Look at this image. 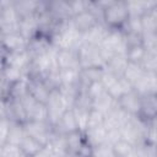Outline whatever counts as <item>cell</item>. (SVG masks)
<instances>
[{"mask_svg":"<svg viewBox=\"0 0 157 157\" xmlns=\"http://www.w3.org/2000/svg\"><path fill=\"white\" fill-rule=\"evenodd\" d=\"M25 131L28 136L33 137L38 142H40L43 146H47L54 129L48 121H26L23 124Z\"/></svg>","mask_w":157,"mask_h":157,"instance_id":"8","label":"cell"},{"mask_svg":"<svg viewBox=\"0 0 157 157\" xmlns=\"http://www.w3.org/2000/svg\"><path fill=\"white\" fill-rule=\"evenodd\" d=\"M50 157H67V156H63V155H54V153H52V155H50Z\"/></svg>","mask_w":157,"mask_h":157,"instance_id":"47","label":"cell"},{"mask_svg":"<svg viewBox=\"0 0 157 157\" xmlns=\"http://www.w3.org/2000/svg\"><path fill=\"white\" fill-rule=\"evenodd\" d=\"M53 129L56 134H60V135H69L71 132L78 131V126H77L72 108L65 110V113L60 117L59 121L56 123V125L53 126Z\"/></svg>","mask_w":157,"mask_h":157,"instance_id":"20","label":"cell"},{"mask_svg":"<svg viewBox=\"0 0 157 157\" xmlns=\"http://www.w3.org/2000/svg\"><path fill=\"white\" fill-rule=\"evenodd\" d=\"M0 157H1V148H0Z\"/></svg>","mask_w":157,"mask_h":157,"instance_id":"49","label":"cell"},{"mask_svg":"<svg viewBox=\"0 0 157 157\" xmlns=\"http://www.w3.org/2000/svg\"><path fill=\"white\" fill-rule=\"evenodd\" d=\"M140 102H141V97L131 90V91L124 93L123 96H120L117 101V104L120 109H123L129 115L137 117L139 110H140Z\"/></svg>","mask_w":157,"mask_h":157,"instance_id":"18","label":"cell"},{"mask_svg":"<svg viewBox=\"0 0 157 157\" xmlns=\"http://www.w3.org/2000/svg\"><path fill=\"white\" fill-rule=\"evenodd\" d=\"M119 78L117 77V76H114L113 74H110V72H108V71H105L104 70V72H103V75H102V78H101V83H102V86L104 87V90L105 91H108L117 81H118Z\"/></svg>","mask_w":157,"mask_h":157,"instance_id":"45","label":"cell"},{"mask_svg":"<svg viewBox=\"0 0 157 157\" xmlns=\"http://www.w3.org/2000/svg\"><path fill=\"white\" fill-rule=\"evenodd\" d=\"M141 42L145 50L157 52V33H142Z\"/></svg>","mask_w":157,"mask_h":157,"instance_id":"42","label":"cell"},{"mask_svg":"<svg viewBox=\"0 0 157 157\" xmlns=\"http://www.w3.org/2000/svg\"><path fill=\"white\" fill-rule=\"evenodd\" d=\"M72 27L82 36L85 33H87L90 29H92L96 25H98L99 22H102L91 10H86L81 13L75 15L71 20H70Z\"/></svg>","mask_w":157,"mask_h":157,"instance_id":"10","label":"cell"},{"mask_svg":"<svg viewBox=\"0 0 157 157\" xmlns=\"http://www.w3.org/2000/svg\"><path fill=\"white\" fill-rule=\"evenodd\" d=\"M1 39H2V32L0 31V44H1Z\"/></svg>","mask_w":157,"mask_h":157,"instance_id":"48","label":"cell"},{"mask_svg":"<svg viewBox=\"0 0 157 157\" xmlns=\"http://www.w3.org/2000/svg\"><path fill=\"white\" fill-rule=\"evenodd\" d=\"M27 80L28 77H23L12 85H10L9 88V98L10 99H22L28 94V88H27Z\"/></svg>","mask_w":157,"mask_h":157,"instance_id":"31","label":"cell"},{"mask_svg":"<svg viewBox=\"0 0 157 157\" xmlns=\"http://www.w3.org/2000/svg\"><path fill=\"white\" fill-rule=\"evenodd\" d=\"M128 65V59L125 55H114L112 56L104 65V70L113 74L118 78H121L125 71V67Z\"/></svg>","mask_w":157,"mask_h":157,"instance_id":"24","label":"cell"},{"mask_svg":"<svg viewBox=\"0 0 157 157\" xmlns=\"http://www.w3.org/2000/svg\"><path fill=\"white\" fill-rule=\"evenodd\" d=\"M47 10L50 13V16L59 23L67 22L72 17L69 1H61V0L47 1Z\"/></svg>","mask_w":157,"mask_h":157,"instance_id":"19","label":"cell"},{"mask_svg":"<svg viewBox=\"0 0 157 157\" xmlns=\"http://www.w3.org/2000/svg\"><path fill=\"white\" fill-rule=\"evenodd\" d=\"M132 90V86L128 82V81H125L123 77L121 78H119L107 92L115 99V101H118V98L120 97V96H123L124 93H126V92H129V91H131Z\"/></svg>","mask_w":157,"mask_h":157,"instance_id":"34","label":"cell"},{"mask_svg":"<svg viewBox=\"0 0 157 157\" xmlns=\"http://www.w3.org/2000/svg\"><path fill=\"white\" fill-rule=\"evenodd\" d=\"M145 72H146V71L142 69V66H141L139 63L128 61V65H126V67H125L123 78H124L125 81H128L131 86H134V83H135Z\"/></svg>","mask_w":157,"mask_h":157,"instance_id":"30","label":"cell"},{"mask_svg":"<svg viewBox=\"0 0 157 157\" xmlns=\"http://www.w3.org/2000/svg\"><path fill=\"white\" fill-rule=\"evenodd\" d=\"M86 142L93 147L97 145H101L105 142V136H107V130L104 126H98V128H90L86 131H83Z\"/></svg>","mask_w":157,"mask_h":157,"instance_id":"28","label":"cell"},{"mask_svg":"<svg viewBox=\"0 0 157 157\" xmlns=\"http://www.w3.org/2000/svg\"><path fill=\"white\" fill-rule=\"evenodd\" d=\"M70 10L72 17L77 13H81L86 10H88V0H75V1H69ZM71 17V18H72Z\"/></svg>","mask_w":157,"mask_h":157,"instance_id":"43","label":"cell"},{"mask_svg":"<svg viewBox=\"0 0 157 157\" xmlns=\"http://www.w3.org/2000/svg\"><path fill=\"white\" fill-rule=\"evenodd\" d=\"M142 33H157V7L146 11L140 17Z\"/></svg>","mask_w":157,"mask_h":157,"instance_id":"27","label":"cell"},{"mask_svg":"<svg viewBox=\"0 0 157 157\" xmlns=\"http://www.w3.org/2000/svg\"><path fill=\"white\" fill-rule=\"evenodd\" d=\"M13 7L21 18L34 16L38 13V7H39V0H15L13 1Z\"/></svg>","mask_w":157,"mask_h":157,"instance_id":"23","label":"cell"},{"mask_svg":"<svg viewBox=\"0 0 157 157\" xmlns=\"http://www.w3.org/2000/svg\"><path fill=\"white\" fill-rule=\"evenodd\" d=\"M32 58L27 50L18 52V53H5L4 55V65L5 66H11L20 69L25 71L28 76L29 72V66H31Z\"/></svg>","mask_w":157,"mask_h":157,"instance_id":"15","label":"cell"},{"mask_svg":"<svg viewBox=\"0 0 157 157\" xmlns=\"http://www.w3.org/2000/svg\"><path fill=\"white\" fill-rule=\"evenodd\" d=\"M80 67H104L105 60L101 53L99 47L90 45L86 43H81L80 47L76 49Z\"/></svg>","mask_w":157,"mask_h":157,"instance_id":"4","label":"cell"},{"mask_svg":"<svg viewBox=\"0 0 157 157\" xmlns=\"http://www.w3.org/2000/svg\"><path fill=\"white\" fill-rule=\"evenodd\" d=\"M0 120H1V119H0Z\"/></svg>","mask_w":157,"mask_h":157,"instance_id":"50","label":"cell"},{"mask_svg":"<svg viewBox=\"0 0 157 157\" xmlns=\"http://www.w3.org/2000/svg\"><path fill=\"white\" fill-rule=\"evenodd\" d=\"M55 59H56V66L59 71L81 69L76 49H56Z\"/></svg>","mask_w":157,"mask_h":157,"instance_id":"11","label":"cell"},{"mask_svg":"<svg viewBox=\"0 0 157 157\" xmlns=\"http://www.w3.org/2000/svg\"><path fill=\"white\" fill-rule=\"evenodd\" d=\"M91 157H115L112 145L103 142L101 145L93 146L91 151Z\"/></svg>","mask_w":157,"mask_h":157,"instance_id":"38","label":"cell"},{"mask_svg":"<svg viewBox=\"0 0 157 157\" xmlns=\"http://www.w3.org/2000/svg\"><path fill=\"white\" fill-rule=\"evenodd\" d=\"M9 110H10V102L9 98L0 97V119L9 120Z\"/></svg>","mask_w":157,"mask_h":157,"instance_id":"46","label":"cell"},{"mask_svg":"<svg viewBox=\"0 0 157 157\" xmlns=\"http://www.w3.org/2000/svg\"><path fill=\"white\" fill-rule=\"evenodd\" d=\"M137 118L145 123L155 121L157 118V94H147L141 97L140 110Z\"/></svg>","mask_w":157,"mask_h":157,"instance_id":"13","label":"cell"},{"mask_svg":"<svg viewBox=\"0 0 157 157\" xmlns=\"http://www.w3.org/2000/svg\"><path fill=\"white\" fill-rule=\"evenodd\" d=\"M1 47L5 53H18L27 50L28 39H26L20 32L2 34Z\"/></svg>","mask_w":157,"mask_h":157,"instance_id":"14","label":"cell"},{"mask_svg":"<svg viewBox=\"0 0 157 157\" xmlns=\"http://www.w3.org/2000/svg\"><path fill=\"white\" fill-rule=\"evenodd\" d=\"M104 124V114L101 113L97 109H91L88 113V123H87V129L90 128H98V126H103ZM86 129V130H87ZM85 130V131H86Z\"/></svg>","mask_w":157,"mask_h":157,"instance_id":"40","label":"cell"},{"mask_svg":"<svg viewBox=\"0 0 157 157\" xmlns=\"http://www.w3.org/2000/svg\"><path fill=\"white\" fill-rule=\"evenodd\" d=\"M101 53L105 60V63L114 55H125L126 44L124 33L120 29H110L103 43L99 45Z\"/></svg>","mask_w":157,"mask_h":157,"instance_id":"3","label":"cell"},{"mask_svg":"<svg viewBox=\"0 0 157 157\" xmlns=\"http://www.w3.org/2000/svg\"><path fill=\"white\" fill-rule=\"evenodd\" d=\"M9 129H10V120H0V148L7 144V136H9Z\"/></svg>","mask_w":157,"mask_h":157,"instance_id":"44","label":"cell"},{"mask_svg":"<svg viewBox=\"0 0 157 157\" xmlns=\"http://www.w3.org/2000/svg\"><path fill=\"white\" fill-rule=\"evenodd\" d=\"M18 32L26 38V39H32L34 36L38 33V16H29L20 20V26H18Z\"/></svg>","mask_w":157,"mask_h":157,"instance_id":"25","label":"cell"},{"mask_svg":"<svg viewBox=\"0 0 157 157\" xmlns=\"http://www.w3.org/2000/svg\"><path fill=\"white\" fill-rule=\"evenodd\" d=\"M134 157H157L156 145L141 141L134 146Z\"/></svg>","mask_w":157,"mask_h":157,"instance_id":"35","label":"cell"},{"mask_svg":"<svg viewBox=\"0 0 157 157\" xmlns=\"http://www.w3.org/2000/svg\"><path fill=\"white\" fill-rule=\"evenodd\" d=\"M20 17L13 7V1H0V31L2 34L18 32Z\"/></svg>","mask_w":157,"mask_h":157,"instance_id":"5","label":"cell"},{"mask_svg":"<svg viewBox=\"0 0 157 157\" xmlns=\"http://www.w3.org/2000/svg\"><path fill=\"white\" fill-rule=\"evenodd\" d=\"M92 109V108H91ZM91 109H87V108H78V107H74L72 110H74V114H75V118H76V123H77V126H78V130L80 131H85L87 129V123H88V113Z\"/></svg>","mask_w":157,"mask_h":157,"instance_id":"37","label":"cell"},{"mask_svg":"<svg viewBox=\"0 0 157 157\" xmlns=\"http://www.w3.org/2000/svg\"><path fill=\"white\" fill-rule=\"evenodd\" d=\"M140 65L146 72H157V52L146 50Z\"/></svg>","mask_w":157,"mask_h":157,"instance_id":"36","label":"cell"},{"mask_svg":"<svg viewBox=\"0 0 157 157\" xmlns=\"http://www.w3.org/2000/svg\"><path fill=\"white\" fill-rule=\"evenodd\" d=\"M22 104L25 107L26 112V119L27 121H48L47 117V107L44 103H40L32 98L29 94L23 97Z\"/></svg>","mask_w":157,"mask_h":157,"instance_id":"9","label":"cell"},{"mask_svg":"<svg viewBox=\"0 0 157 157\" xmlns=\"http://www.w3.org/2000/svg\"><path fill=\"white\" fill-rule=\"evenodd\" d=\"M145 48L142 45H134V47H130V48H126V52H125V56L128 59V61H131V63H139L141 61V59L144 58L145 55Z\"/></svg>","mask_w":157,"mask_h":157,"instance_id":"39","label":"cell"},{"mask_svg":"<svg viewBox=\"0 0 157 157\" xmlns=\"http://www.w3.org/2000/svg\"><path fill=\"white\" fill-rule=\"evenodd\" d=\"M25 136H26V131H25V126H23V124L17 123V121H10V129H9L7 144L20 145Z\"/></svg>","mask_w":157,"mask_h":157,"instance_id":"32","label":"cell"},{"mask_svg":"<svg viewBox=\"0 0 157 157\" xmlns=\"http://www.w3.org/2000/svg\"><path fill=\"white\" fill-rule=\"evenodd\" d=\"M18 146L21 147V150L25 152V155L27 157H36L45 147L40 142H38L37 140H34L33 137L28 136L27 134H26V136L23 137V140L21 141V144Z\"/></svg>","mask_w":157,"mask_h":157,"instance_id":"29","label":"cell"},{"mask_svg":"<svg viewBox=\"0 0 157 157\" xmlns=\"http://www.w3.org/2000/svg\"><path fill=\"white\" fill-rule=\"evenodd\" d=\"M27 88H28V94L32 98H34L36 101L44 103V104L47 103L49 94L52 92V90L44 83V81L38 77H28Z\"/></svg>","mask_w":157,"mask_h":157,"instance_id":"17","label":"cell"},{"mask_svg":"<svg viewBox=\"0 0 157 157\" xmlns=\"http://www.w3.org/2000/svg\"><path fill=\"white\" fill-rule=\"evenodd\" d=\"M129 12V17L140 18L146 11L157 7L156 0H125Z\"/></svg>","mask_w":157,"mask_h":157,"instance_id":"22","label":"cell"},{"mask_svg":"<svg viewBox=\"0 0 157 157\" xmlns=\"http://www.w3.org/2000/svg\"><path fill=\"white\" fill-rule=\"evenodd\" d=\"M45 107H47V117H48L47 120L52 126L56 125L60 117L65 113V110L69 109L65 101L63 99L59 90H53L50 92L49 98L45 103Z\"/></svg>","mask_w":157,"mask_h":157,"instance_id":"7","label":"cell"},{"mask_svg":"<svg viewBox=\"0 0 157 157\" xmlns=\"http://www.w3.org/2000/svg\"><path fill=\"white\" fill-rule=\"evenodd\" d=\"M59 77L60 86H80V70L59 71Z\"/></svg>","mask_w":157,"mask_h":157,"instance_id":"33","label":"cell"},{"mask_svg":"<svg viewBox=\"0 0 157 157\" xmlns=\"http://www.w3.org/2000/svg\"><path fill=\"white\" fill-rule=\"evenodd\" d=\"M103 9L102 22L109 29H121L129 18L125 0H104L99 1Z\"/></svg>","mask_w":157,"mask_h":157,"instance_id":"1","label":"cell"},{"mask_svg":"<svg viewBox=\"0 0 157 157\" xmlns=\"http://www.w3.org/2000/svg\"><path fill=\"white\" fill-rule=\"evenodd\" d=\"M146 126H147V123L140 120L137 117H131L120 128V136L123 140L135 146L136 144L144 141Z\"/></svg>","mask_w":157,"mask_h":157,"instance_id":"6","label":"cell"},{"mask_svg":"<svg viewBox=\"0 0 157 157\" xmlns=\"http://www.w3.org/2000/svg\"><path fill=\"white\" fill-rule=\"evenodd\" d=\"M81 37L71 22L67 21L58 23L50 37V43L55 49H77L81 44Z\"/></svg>","mask_w":157,"mask_h":157,"instance_id":"2","label":"cell"},{"mask_svg":"<svg viewBox=\"0 0 157 157\" xmlns=\"http://www.w3.org/2000/svg\"><path fill=\"white\" fill-rule=\"evenodd\" d=\"M115 105H117V101L107 91H104L103 93H101L99 96H97L96 98L92 99V108L99 110L103 114L108 113Z\"/></svg>","mask_w":157,"mask_h":157,"instance_id":"26","label":"cell"},{"mask_svg":"<svg viewBox=\"0 0 157 157\" xmlns=\"http://www.w3.org/2000/svg\"><path fill=\"white\" fill-rule=\"evenodd\" d=\"M132 91L140 97L157 94V72H145L132 86Z\"/></svg>","mask_w":157,"mask_h":157,"instance_id":"12","label":"cell"},{"mask_svg":"<svg viewBox=\"0 0 157 157\" xmlns=\"http://www.w3.org/2000/svg\"><path fill=\"white\" fill-rule=\"evenodd\" d=\"M131 118L128 113L118 107V104L112 108L108 113L104 114V124L105 130H120V128Z\"/></svg>","mask_w":157,"mask_h":157,"instance_id":"16","label":"cell"},{"mask_svg":"<svg viewBox=\"0 0 157 157\" xmlns=\"http://www.w3.org/2000/svg\"><path fill=\"white\" fill-rule=\"evenodd\" d=\"M1 157H27L18 145L6 144L1 147Z\"/></svg>","mask_w":157,"mask_h":157,"instance_id":"41","label":"cell"},{"mask_svg":"<svg viewBox=\"0 0 157 157\" xmlns=\"http://www.w3.org/2000/svg\"><path fill=\"white\" fill-rule=\"evenodd\" d=\"M109 31L110 29L103 22H99L92 29H90L87 33L82 34L81 43H86V44H90V45L99 47L103 43V40L105 39V37L108 36Z\"/></svg>","mask_w":157,"mask_h":157,"instance_id":"21","label":"cell"}]
</instances>
